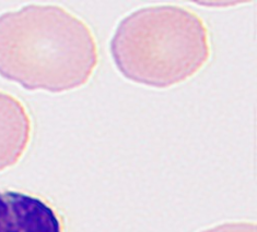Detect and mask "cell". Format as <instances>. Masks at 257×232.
I'll use <instances>...</instances> for the list:
<instances>
[{
	"label": "cell",
	"instance_id": "1",
	"mask_svg": "<svg viewBox=\"0 0 257 232\" xmlns=\"http://www.w3.org/2000/svg\"><path fill=\"white\" fill-rule=\"evenodd\" d=\"M97 62L92 30L68 10L30 4L0 16V76L24 88H78Z\"/></svg>",
	"mask_w": 257,
	"mask_h": 232
},
{
	"label": "cell",
	"instance_id": "2",
	"mask_svg": "<svg viewBox=\"0 0 257 232\" xmlns=\"http://www.w3.org/2000/svg\"><path fill=\"white\" fill-rule=\"evenodd\" d=\"M114 62L128 80L167 88L188 80L210 58L203 19L179 6H154L133 12L111 40Z\"/></svg>",
	"mask_w": 257,
	"mask_h": 232
},
{
	"label": "cell",
	"instance_id": "3",
	"mask_svg": "<svg viewBox=\"0 0 257 232\" xmlns=\"http://www.w3.org/2000/svg\"><path fill=\"white\" fill-rule=\"evenodd\" d=\"M0 232H63V226L45 200L22 192L0 191Z\"/></svg>",
	"mask_w": 257,
	"mask_h": 232
},
{
	"label": "cell",
	"instance_id": "4",
	"mask_svg": "<svg viewBox=\"0 0 257 232\" xmlns=\"http://www.w3.org/2000/svg\"><path fill=\"white\" fill-rule=\"evenodd\" d=\"M32 136V121L26 106L0 90V172L15 166L26 152Z\"/></svg>",
	"mask_w": 257,
	"mask_h": 232
},
{
	"label": "cell",
	"instance_id": "5",
	"mask_svg": "<svg viewBox=\"0 0 257 232\" xmlns=\"http://www.w3.org/2000/svg\"><path fill=\"white\" fill-rule=\"evenodd\" d=\"M204 232H256V226L248 222H231L218 226Z\"/></svg>",
	"mask_w": 257,
	"mask_h": 232
}]
</instances>
